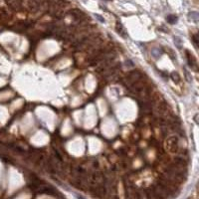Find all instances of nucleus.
Listing matches in <instances>:
<instances>
[{
	"label": "nucleus",
	"instance_id": "f257e3e1",
	"mask_svg": "<svg viewBox=\"0 0 199 199\" xmlns=\"http://www.w3.org/2000/svg\"><path fill=\"white\" fill-rule=\"evenodd\" d=\"M145 77L147 76H144L139 70H132L124 77V82H126V85H129L130 87V86L135 85V83L139 82V81L147 79Z\"/></svg>",
	"mask_w": 199,
	"mask_h": 199
},
{
	"label": "nucleus",
	"instance_id": "f03ea898",
	"mask_svg": "<svg viewBox=\"0 0 199 199\" xmlns=\"http://www.w3.org/2000/svg\"><path fill=\"white\" fill-rule=\"evenodd\" d=\"M165 147L170 153L179 152V141L176 135H170L165 141Z\"/></svg>",
	"mask_w": 199,
	"mask_h": 199
},
{
	"label": "nucleus",
	"instance_id": "7ed1b4c3",
	"mask_svg": "<svg viewBox=\"0 0 199 199\" xmlns=\"http://www.w3.org/2000/svg\"><path fill=\"white\" fill-rule=\"evenodd\" d=\"M185 56H186V59H187V64L188 66L191 68V69H193L194 71H199V66L196 62V58L194 57L193 54L189 51V50H186L185 51Z\"/></svg>",
	"mask_w": 199,
	"mask_h": 199
},
{
	"label": "nucleus",
	"instance_id": "20e7f679",
	"mask_svg": "<svg viewBox=\"0 0 199 199\" xmlns=\"http://www.w3.org/2000/svg\"><path fill=\"white\" fill-rule=\"evenodd\" d=\"M116 30H117V32L119 33V35L123 37V38H127L126 31L124 27L123 26V24L120 23V22H117V24H116Z\"/></svg>",
	"mask_w": 199,
	"mask_h": 199
},
{
	"label": "nucleus",
	"instance_id": "39448f33",
	"mask_svg": "<svg viewBox=\"0 0 199 199\" xmlns=\"http://www.w3.org/2000/svg\"><path fill=\"white\" fill-rule=\"evenodd\" d=\"M151 55L154 59H158L162 55V49L160 47H153L151 50Z\"/></svg>",
	"mask_w": 199,
	"mask_h": 199
},
{
	"label": "nucleus",
	"instance_id": "423d86ee",
	"mask_svg": "<svg viewBox=\"0 0 199 199\" xmlns=\"http://www.w3.org/2000/svg\"><path fill=\"white\" fill-rule=\"evenodd\" d=\"M188 18L193 22H198L199 21V13L196 11H191L188 13Z\"/></svg>",
	"mask_w": 199,
	"mask_h": 199
},
{
	"label": "nucleus",
	"instance_id": "0eeeda50",
	"mask_svg": "<svg viewBox=\"0 0 199 199\" xmlns=\"http://www.w3.org/2000/svg\"><path fill=\"white\" fill-rule=\"evenodd\" d=\"M177 20H178V17L174 14H169V15H167V17H166V21L169 24H175L177 22Z\"/></svg>",
	"mask_w": 199,
	"mask_h": 199
},
{
	"label": "nucleus",
	"instance_id": "6e6552de",
	"mask_svg": "<svg viewBox=\"0 0 199 199\" xmlns=\"http://www.w3.org/2000/svg\"><path fill=\"white\" fill-rule=\"evenodd\" d=\"M170 79H171L175 84L180 83V77H179V74L177 73V72L170 73Z\"/></svg>",
	"mask_w": 199,
	"mask_h": 199
},
{
	"label": "nucleus",
	"instance_id": "1a4fd4ad",
	"mask_svg": "<svg viewBox=\"0 0 199 199\" xmlns=\"http://www.w3.org/2000/svg\"><path fill=\"white\" fill-rule=\"evenodd\" d=\"M192 41H193L195 46L199 47V32L193 34V36H192Z\"/></svg>",
	"mask_w": 199,
	"mask_h": 199
},
{
	"label": "nucleus",
	"instance_id": "9d476101",
	"mask_svg": "<svg viewBox=\"0 0 199 199\" xmlns=\"http://www.w3.org/2000/svg\"><path fill=\"white\" fill-rule=\"evenodd\" d=\"M174 43H175V45L179 49L182 47V41H181V39H180L179 37H174Z\"/></svg>",
	"mask_w": 199,
	"mask_h": 199
},
{
	"label": "nucleus",
	"instance_id": "9b49d317",
	"mask_svg": "<svg viewBox=\"0 0 199 199\" xmlns=\"http://www.w3.org/2000/svg\"><path fill=\"white\" fill-rule=\"evenodd\" d=\"M167 52H168V56H169V57L171 58L173 61H175V60H176V56H175V53H174V52L172 51L171 49H168V50H167Z\"/></svg>",
	"mask_w": 199,
	"mask_h": 199
},
{
	"label": "nucleus",
	"instance_id": "f8f14e48",
	"mask_svg": "<svg viewBox=\"0 0 199 199\" xmlns=\"http://www.w3.org/2000/svg\"><path fill=\"white\" fill-rule=\"evenodd\" d=\"M184 75H185V78H186V80H187V82L190 83L191 81H192V79H191V75H190V73H189L186 69H184Z\"/></svg>",
	"mask_w": 199,
	"mask_h": 199
},
{
	"label": "nucleus",
	"instance_id": "ddd939ff",
	"mask_svg": "<svg viewBox=\"0 0 199 199\" xmlns=\"http://www.w3.org/2000/svg\"><path fill=\"white\" fill-rule=\"evenodd\" d=\"M126 67H129V68H132V67H133V66H135V64H133L132 62L130 61V60H126Z\"/></svg>",
	"mask_w": 199,
	"mask_h": 199
},
{
	"label": "nucleus",
	"instance_id": "4468645a",
	"mask_svg": "<svg viewBox=\"0 0 199 199\" xmlns=\"http://www.w3.org/2000/svg\"><path fill=\"white\" fill-rule=\"evenodd\" d=\"M96 17H97L98 19H99L100 21H101V22H105V19L101 16V15H98V14H97V15H96Z\"/></svg>",
	"mask_w": 199,
	"mask_h": 199
},
{
	"label": "nucleus",
	"instance_id": "2eb2a0df",
	"mask_svg": "<svg viewBox=\"0 0 199 199\" xmlns=\"http://www.w3.org/2000/svg\"><path fill=\"white\" fill-rule=\"evenodd\" d=\"M105 1H111V0H105Z\"/></svg>",
	"mask_w": 199,
	"mask_h": 199
},
{
	"label": "nucleus",
	"instance_id": "dca6fc26",
	"mask_svg": "<svg viewBox=\"0 0 199 199\" xmlns=\"http://www.w3.org/2000/svg\"><path fill=\"white\" fill-rule=\"evenodd\" d=\"M62 199H63V198H62Z\"/></svg>",
	"mask_w": 199,
	"mask_h": 199
}]
</instances>
